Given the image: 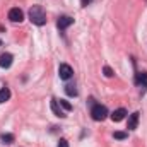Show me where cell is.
<instances>
[{
    "instance_id": "1",
    "label": "cell",
    "mask_w": 147,
    "mask_h": 147,
    "mask_svg": "<svg viewBox=\"0 0 147 147\" xmlns=\"http://www.w3.org/2000/svg\"><path fill=\"white\" fill-rule=\"evenodd\" d=\"M29 21H31L33 24H36V26H43V24H46V14H45L43 7H39V5H33V7L29 9Z\"/></svg>"
},
{
    "instance_id": "2",
    "label": "cell",
    "mask_w": 147,
    "mask_h": 147,
    "mask_svg": "<svg viewBox=\"0 0 147 147\" xmlns=\"http://www.w3.org/2000/svg\"><path fill=\"white\" fill-rule=\"evenodd\" d=\"M91 116H92V120H96V121H103V120L108 116L106 106H103V105H94L92 110H91Z\"/></svg>"
},
{
    "instance_id": "3",
    "label": "cell",
    "mask_w": 147,
    "mask_h": 147,
    "mask_svg": "<svg viewBox=\"0 0 147 147\" xmlns=\"http://www.w3.org/2000/svg\"><path fill=\"white\" fill-rule=\"evenodd\" d=\"M72 67L70 65H67V63H62L60 67H58V75H60V79H63V80H69L70 77H72Z\"/></svg>"
},
{
    "instance_id": "4",
    "label": "cell",
    "mask_w": 147,
    "mask_h": 147,
    "mask_svg": "<svg viewBox=\"0 0 147 147\" xmlns=\"http://www.w3.org/2000/svg\"><path fill=\"white\" fill-rule=\"evenodd\" d=\"M9 19H10L12 22H21V21L24 19V14H22V10H21L19 7H14V9L9 10Z\"/></svg>"
},
{
    "instance_id": "5",
    "label": "cell",
    "mask_w": 147,
    "mask_h": 147,
    "mask_svg": "<svg viewBox=\"0 0 147 147\" xmlns=\"http://www.w3.org/2000/svg\"><path fill=\"white\" fill-rule=\"evenodd\" d=\"M135 82H137V86H140L142 87V94L147 91V72H139L135 75Z\"/></svg>"
},
{
    "instance_id": "6",
    "label": "cell",
    "mask_w": 147,
    "mask_h": 147,
    "mask_svg": "<svg viewBox=\"0 0 147 147\" xmlns=\"http://www.w3.org/2000/svg\"><path fill=\"white\" fill-rule=\"evenodd\" d=\"M139 111H135V113H132L130 116H128V123H127V128L128 130H135L137 128V125H139Z\"/></svg>"
},
{
    "instance_id": "7",
    "label": "cell",
    "mask_w": 147,
    "mask_h": 147,
    "mask_svg": "<svg viewBox=\"0 0 147 147\" xmlns=\"http://www.w3.org/2000/svg\"><path fill=\"white\" fill-rule=\"evenodd\" d=\"M12 60H14V57H12L10 53L0 55V67H2V69H9V67L12 65Z\"/></svg>"
},
{
    "instance_id": "8",
    "label": "cell",
    "mask_w": 147,
    "mask_h": 147,
    "mask_svg": "<svg viewBox=\"0 0 147 147\" xmlns=\"http://www.w3.org/2000/svg\"><path fill=\"white\" fill-rule=\"evenodd\" d=\"M72 24H74V19H72V17H69V16L60 17V19H58V22H57L58 29H67V28H69V26H72Z\"/></svg>"
},
{
    "instance_id": "9",
    "label": "cell",
    "mask_w": 147,
    "mask_h": 147,
    "mask_svg": "<svg viewBox=\"0 0 147 147\" xmlns=\"http://www.w3.org/2000/svg\"><path fill=\"white\" fill-rule=\"evenodd\" d=\"M51 110H53V113H55L58 118H65V113L62 111V106H60V103H58L57 99H51Z\"/></svg>"
},
{
    "instance_id": "10",
    "label": "cell",
    "mask_w": 147,
    "mask_h": 147,
    "mask_svg": "<svg viewBox=\"0 0 147 147\" xmlns=\"http://www.w3.org/2000/svg\"><path fill=\"white\" fill-rule=\"evenodd\" d=\"M125 115H127V111L123 110V108H118V110H115L111 113V120L113 121H121L125 118Z\"/></svg>"
},
{
    "instance_id": "11",
    "label": "cell",
    "mask_w": 147,
    "mask_h": 147,
    "mask_svg": "<svg viewBox=\"0 0 147 147\" xmlns=\"http://www.w3.org/2000/svg\"><path fill=\"white\" fill-rule=\"evenodd\" d=\"M9 98H10V91H9V87H2V89H0V105L5 103Z\"/></svg>"
},
{
    "instance_id": "12",
    "label": "cell",
    "mask_w": 147,
    "mask_h": 147,
    "mask_svg": "<svg viewBox=\"0 0 147 147\" xmlns=\"http://www.w3.org/2000/svg\"><path fill=\"white\" fill-rule=\"evenodd\" d=\"M2 142L3 144H12L14 142V135L12 134H3L2 135Z\"/></svg>"
},
{
    "instance_id": "13",
    "label": "cell",
    "mask_w": 147,
    "mask_h": 147,
    "mask_svg": "<svg viewBox=\"0 0 147 147\" xmlns=\"http://www.w3.org/2000/svg\"><path fill=\"white\" fill-rule=\"evenodd\" d=\"M65 92H67L69 96H77V89H75V86H72V84L65 86Z\"/></svg>"
},
{
    "instance_id": "14",
    "label": "cell",
    "mask_w": 147,
    "mask_h": 147,
    "mask_svg": "<svg viewBox=\"0 0 147 147\" xmlns=\"http://www.w3.org/2000/svg\"><path fill=\"white\" fill-rule=\"evenodd\" d=\"M58 103H60V106H62L65 111H70V110H72V105H70L69 101H65V99H60Z\"/></svg>"
},
{
    "instance_id": "15",
    "label": "cell",
    "mask_w": 147,
    "mask_h": 147,
    "mask_svg": "<svg viewBox=\"0 0 147 147\" xmlns=\"http://www.w3.org/2000/svg\"><path fill=\"white\" fill-rule=\"evenodd\" d=\"M115 139L123 140V139H127V134H125V132H115Z\"/></svg>"
},
{
    "instance_id": "16",
    "label": "cell",
    "mask_w": 147,
    "mask_h": 147,
    "mask_svg": "<svg viewBox=\"0 0 147 147\" xmlns=\"http://www.w3.org/2000/svg\"><path fill=\"white\" fill-rule=\"evenodd\" d=\"M103 72H105L106 77H113V70H111L110 67H105V69H103Z\"/></svg>"
},
{
    "instance_id": "17",
    "label": "cell",
    "mask_w": 147,
    "mask_h": 147,
    "mask_svg": "<svg viewBox=\"0 0 147 147\" xmlns=\"http://www.w3.org/2000/svg\"><path fill=\"white\" fill-rule=\"evenodd\" d=\"M58 147H69V142H67L65 139H60V142H58Z\"/></svg>"
},
{
    "instance_id": "18",
    "label": "cell",
    "mask_w": 147,
    "mask_h": 147,
    "mask_svg": "<svg viewBox=\"0 0 147 147\" xmlns=\"http://www.w3.org/2000/svg\"><path fill=\"white\" fill-rule=\"evenodd\" d=\"M92 0H80V3H82V7H87L89 3H91Z\"/></svg>"
},
{
    "instance_id": "19",
    "label": "cell",
    "mask_w": 147,
    "mask_h": 147,
    "mask_svg": "<svg viewBox=\"0 0 147 147\" xmlns=\"http://www.w3.org/2000/svg\"><path fill=\"white\" fill-rule=\"evenodd\" d=\"M0 46H2V41H0Z\"/></svg>"
}]
</instances>
